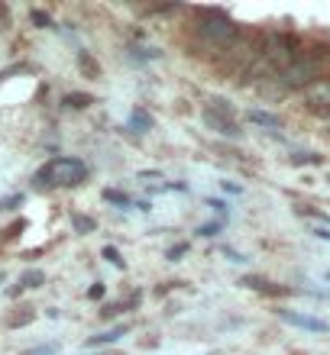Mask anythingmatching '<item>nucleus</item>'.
I'll return each mask as SVG.
<instances>
[{"mask_svg": "<svg viewBox=\"0 0 330 355\" xmlns=\"http://www.w3.org/2000/svg\"><path fill=\"white\" fill-rule=\"evenodd\" d=\"M195 33H198L211 49H230L240 36V26H236L233 19L226 17L224 10H201L198 13V23H195Z\"/></svg>", "mask_w": 330, "mask_h": 355, "instance_id": "f257e3e1", "label": "nucleus"}, {"mask_svg": "<svg viewBox=\"0 0 330 355\" xmlns=\"http://www.w3.org/2000/svg\"><path fill=\"white\" fill-rule=\"evenodd\" d=\"M302 55V42L292 36V33H279V29H269L259 36V58H263L269 68L282 71Z\"/></svg>", "mask_w": 330, "mask_h": 355, "instance_id": "f03ea898", "label": "nucleus"}, {"mask_svg": "<svg viewBox=\"0 0 330 355\" xmlns=\"http://www.w3.org/2000/svg\"><path fill=\"white\" fill-rule=\"evenodd\" d=\"M88 178V165L81 159H52L46 168L36 175L39 187H72Z\"/></svg>", "mask_w": 330, "mask_h": 355, "instance_id": "7ed1b4c3", "label": "nucleus"}, {"mask_svg": "<svg viewBox=\"0 0 330 355\" xmlns=\"http://www.w3.org/2000/svg\"><path fill=\"white\" fill-rule=\"evenodd\" d=\"M304 103H308V110L324 116L330 110V78H321V81H314L311 87H304Z\"/></svg>", "mask_w": 330, "mask_h": 355, "instance_id": "20e7f679", "label": "nucleus"}, {"mask_svg": "<svg viewBox=\"0 0 330 355\" xmlns=\"http://www.w3.org/2000/svg\"><path fill=\"white\" fill-rule=\"evenodd\" d=\"M201 116H204V123H208L211 130H217L220 136H230V139H240V126H236V123H233V116H224V113H214V110H208V107H204V113H201Z\"/></svg>", "mask_w": 330, "mask_h": 355, "instance_id": "39448f33", "label": "nucleus"}, {"mask_svg": "<svg viewBox=\"0 0 330 355\" xmlns=\"http://www.w3.org/2000/svg\"><path fill=\"white\" fill-rule=\"evenodd\" d=\"M279 320H285V323H292V327H298V329H308V333H324V329H327L324 320L304 317V313H292V310H279Z\"/></svg>", "mask_w": 330, "mask_h": 355, "instance_id": "423d86ee", "label": "nucleus"}, {"mask_svg": "<svg viewBox=\"0 0 330 355\" xmlns=\"http://www.w3.org/2000/svg\"><path fill=\"white\" fill-rule=\"evenodd\" d=\"M249 123L265 126V130H282V120H279V116H272V113H265V110H249Z\"/></svg>", "mask_w": 330, "mask_h": 355, "instance_id": "0eeeda50", "label": "nucleus"}, {"mask_svg": "<svg viewBox=\"0 0 330 355\" xmlns=\"http://www.w3.org/2000/svg\"><path fill=\"white\" fill-rule=\"evenodd\" d=\"M243 288L263 291V294H288V291H285V288H275L272 281H265V278H243Z\"/></svg>", "mask_w": 330, "mask_h": 355, "instance_id": "6e6552de", "label": "nucleus"}, {"mask_svg": "<svg viewBox=\"0 0 330 355\" xmlns=\"http://www.w3.org/2000/svg\"><path fill=\"white\" fill-rule=\"evenodd\" d=\"M123 333H126V329H110V333H104V336L88 339V346H107V343H117V339H120Z\"/></svg>", "mask_w": 330, "mask_h": 355, "instance_id": "1a4fd4ad", "label": "nucleus"}, {"mask_svg": "<svg viewBox=\"0 0 330 355\" xmlns=\"http://www.w3.org/2000/svg\"><path fill=\"white\" fill-rule=\"evenodd\" d=\"M42 281H46V275H42V271H26V275L19 278V288H39Z\"/></svg>", "mask_w": 330, "mask_h": 355, "instance_id": "9d476101", "label": "nucleus"}, {"mask_svg": "<svg viewBox=\"0 0 330 355\" xmlns=\"http://www.w3.org/2000/svg\"><path fill=\"white\" fill-rule=\"evenodd\" d=\"M65 103H68V107H75V110H81V107H88V103H91V97H88V94H68Z\"/></svg>", "mask_w": 330, "mask_h": 355, "instance_id": "9b49d317", "label": "nucleus"}, {"mask_svg": "<svg viewBox=\"0 0 330 355\" xmlns=\"http://www.w3.org/2000/svg\"><path fill=\"white\" fill-rule=\"evenodd\" d=\"M29 19H33V23H36L39 29H49V26H52V19H49V13H42V10H33V13H29Z\"/></svg>", "mask_w": 330, "mask_h": 355, "instance_id": "f8f14e48", "label": "nucleus"}, {"mask_svg": "<svg viewBox=\"0 0 330 355\" xmlns=\"http://www.w3.org/2000/svg\"><path fill=\"white\" fill-rule=\"evenodd\" d=\"M104 197L110 200V204H120V207H126L130 204V197L126 194H120V191H104Z\"/></svg>", "mask_w": 330, "mask_h": 355, "instance_id": "ddd939ff", "label": "nucleus"}, {"mask_svg": "<svg viewBox=\"0 0 330 355\" xmlns=\"http://www.w3.org/2000/svg\"><path fill=\"white\" fill-rule=\"evenodd\" d=\"M78 62H81V68H85L88 75H94V78H97V65H94V62H91V58H88V55H81V58H78Z\"/></svg>", "mask_w": 330, "mask_h": 355, "instance_id": "4468645a", "label": "nucleus"}, {"mask_svg": "<svg viewBox=\"0 0 330 355\" xmlns=\"http://www.w3.org/2000/svg\"><path fill=\"white\" fill-rule=\"evenodd\" d=\"M104 259H110V262H113V265H123L120 252H117V249H113V245H107V249H104Z\"/></svg>", "mask_w": 330, "mask_h": 355, "instance_id": "2eb2a0df", "label": "nucleus"}, {"mask_svg": "<svg viewBox=\"0 0 330 355\" xmlns=\"http://www.w3.org/2000/svg\"><path fill=\"white\" fill-rule=\"evenodd\" d=\"M75 226H78V230H85V233H88V230H91V226H94V223H91L88 216H75Z\"/></svg>", "mask_w": 330, "mask_h": 355, "instance_id": "dca6fc26", "label": "nucleus"}, {"mask_svg": "<svg viewBox=\"0 0 330 355\" xmlns=\"http://www.w3.org/2000/svg\"><path fill=\"white\" fill-rule=\"evenodd\" d=\"M101 294H104V284H94V288L88 291V297H101Z\"/></svg>", "mask_w": 330, "mask_h": 355, "instance_id": "f3484780", "label": "nucleus"}, {"mask_svg": "<svg viewBox=\"0 0 330 355\" xmlns=\"http://www.w3.org/2000/svg\"><path fill=\"white\" fill-rule=\"evenodd\" d=\"M321 123H324V132H330V110L321 116Z\"/></svg>", "mask_w": 330, "mask_h": 355, "instance_id": "a211bd4d", "label": "nucleus"}, {"mask_svg": "<svg viewBox=\"0 0 330 355\" xmlns=\"http://www.w3.org/2000/svg\"><path fill=\"white\" fill-rule=\"evenodd\" d=\"M327 281H330V275H327Z\"/></svg>", "mask_w": 330, "mask_h": 355, "instance_id": "6ab92c4d", "label": "nucleus"}]
</instances>
